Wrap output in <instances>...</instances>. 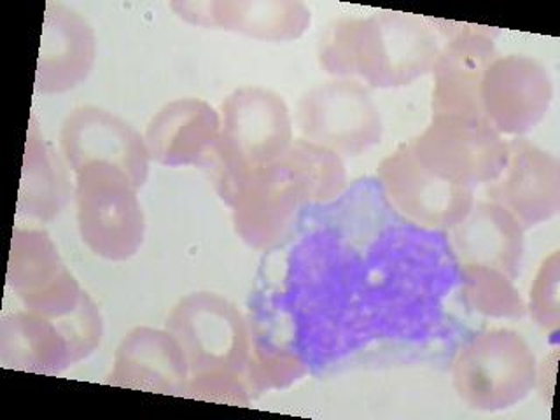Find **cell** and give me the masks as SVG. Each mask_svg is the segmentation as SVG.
<instances>
[{
	"label": "cell",
	"mask_w": 560,
	"mask_h": 420,
	"mask_svg": "<svg viewBox=\"0 0 560 420\" xmlns=\"http://www.w3.org/2000/svg\"><path fill=\"white\" fill-rule=\"evenodd\" d=\"M440 49L425 20L382 13L341 18L329 25L319 60L329 74L363 79L373 88H399L431 72Z\"/></svg>",
	"instance_id": "obj_1"
},
{
	"label": "cell",
	"mask_w": 560,
	"mask_h": 420,
	"mask_svg": "<svg viewBox=\"0 0 560 420\" xmlns=\"http://www.w3.org/2000/svg\"><path fill=\"white\" fill-rule=\"evenodd\" d=\"M221 131L212 154L215 188L232 206L245 180L277 162L293 142L284 98L261 86L238 88L219 107Z\"/></svg>",
	"instance_id": "obj_2"
},
{
	"label": "cell",
	"mask_w": 560,
	"mask_h": 420,
	"mask_svg": "<svg viewBox=\"0 0 560 420\" xmlns=\"http://www.w3.org/2000/svg\"><path fill=\"white\" fill-rule=\"evenodd\" d=\"M454 387L466 405L481 411L515 407L536 384V358L513 329H489L469 340L455 358Z\"/></svg>",
	"instance_id": "obj_3"
},
{
	"label": "cell",
	"mask_w": 560,
	"mask_h": 420,
	"mask_svg": "<svg viewBox=\"0 0 560 420\" xmlns=\"http://www.w3.org/2000/svg\"><path fill=\"white\" fill-rule=\"evenodd\" d=\"M137 189L127 174L107 163L75 172L79 233L96 256L125 261L139 250L145 221Z\"/></svg>",
	"instance_id": "obj_4"
},
{
	"label": "cell",
	"mask_w": 560,
	"mask_h": 420,
	"mask_svg": "<svg viewBox=\"0 0 560 420\" xmlns=\"http://www.w3.org/2000/svg\"><path fill=\"white\" fill-rule=\"evenodd\" d=\"M166 331L188 361L189 376L203 373L244 375L249 363V331L233 303L214 293H195L174 306Z\"/></svg>",
	"instance_id": "obj_5"
},
{
	"label": "cell",
	"mask_w": 560,
	"mask_h": 420,
	"mask_svg": "<svg viewBox=\"0 0 560 420\" xmlns=\"http://www.w3.org/2000/svg\"><path fill=\"white\" fill-rule=\"evenodd\" d=\"M101 335V315L90 298L60 319L20 312L2 324V358L18 370L57 375L93 352Z\"/></svg>",
	"instance_id": "obj_6"
},
{
	"label": "cell",
	"mask_w": 560,
	"mask_h": 420,
	"mask_svg": "<svg viewBox=\"0 0 560 420\" xmlns=\"http://www.w3.org/2000/svg\"><path fill=\"white\" fill-rule=\"evenodd\" d=\"M408 144L425 168L464 188L492 183L508 162V142L486 119L433 116Z\"/></svg>",
	"instance_id": "obj_7"
},
{
	"label": "cell",
	"mask_w": 560,
	"mask_h": 420,
	"mask_svg": "<svg viewBox=\"0 0 560 420\" xmlns=\"http://www.w3.org/2000/svg\"><path fill=\"white\" fill-rule=\"evenodd\" d=\"M296 125L303 139L338 156H358L381 144L384 133L381 113L355 79H335L303 93Z\"/></svg>",
	"instance_id": "obj_8"
},
{
	"label": "cell",
	"mask_w": 560,
	"mask_h": 420,
	"mask_svg": "<svg viewBox=\"0 0 560 420\" xmlns=\"http://www.w3.org/2000/svg\"><path fill=\"white\" fill-rule=\"evenodd\" d=\"M390 206L428 230H445L471 210L472 189L442 179L417 160L410 144L399 145L376 171Z\"/></svg>",
	"instance_id": "obj_9"
},
{
	"label": "cell",
	"mask_w": 560,
	"mask_h": 420,
	"mask_svg": "<svg viewBox=\"0 0 560 420\" xmlns=\"http://www.w3.org/2000/svg\"><path fill=\"white\" fill-rule=\"evenodd\" d=\"M483 119L501 136H522L548 113L553 84L547 69L530 57H498L481 81Z\"/></svg>",
	"instance_id": "obj_10"
},
{
	"label": "cell",
	"mask_w": 560,
	"mask_h": 420,
	"mask_svg": "<svg viewBox=\"0 0 560 420\" xmlns=\"http://www.w3.org/2000/svg\"><path fill=\"white\" fill-rule=\"evenodd\" d=\"M61 154L72 172L90 163L116 166L142 188L149 174L148 145L139 131L109 110L84 105L72 110L60 131Z\"/></svg>",
	"instance_id": "obj_11"
},
{
	"label": "cell",
	"mask_w": 560,
	"mask_h": 420,
	"mask_svg": "<svg viewBox=\"0 0 560 420\" xmlns=\"http://www.w3.org/2000/svg\"><path fill=\"white\" fill-rule=\"evenodd\" d=\"M8 284L22 298L26 311L60 319L88 300L58 256L48 233L20 230L13 233Z\"/></svg>",
	"instance_id": "obj_12"
},
{
	"label": "cell",
	"mask_w": 560,
	"mask_h": 420,
	"mask_svg": "<svg viewBox=\"0 0 560 420\" xmlns=\"http://www.w3.org/2000/svg\"><path fill=\"white\" fill-rule=\"evenodd\" d=\"M487 197L508 210L524 230L545 223L560 209V172L556 158L527 139L508 142V162Z\"/></svg>",
	"instance_id": "obj_13"
},
{
	"label": "cell",
	"mask_w": 560,
	"mask_h": 420,
	"mask_svg": "<svg viewBox=\"0 0 560 420\" xmlns=\"http://www.w3.org/2000/svg\"><path fill=\"white\" fill-rule=\"evenodd\" d=\"M305 201L302 183L277 160L254 172L236 192L230 206L236 233L254 249H267L284 238Z\"/></svg>",
	"instance_id": "obj_14"
},
{
	"label": "cell",
	"mask_w": 560,
	"mask_h": 420,
	"mask_svg": "<svg viewBox=\"0 0 560 420\" xmlns=\"http://www.w3.org/2000/svg\"><path fill=\"white\" fill-rule=\"evenodd\" d=\"M498 58L489 32L463 31L440 49L433 72V116L483 119L481 81Z\"/></svg>",
	"instance_id": "obj_15"
},
{
	"label": "cell",
	"mask_w": 560,
	"mask_h": 420,
	"mask_svg": "<svg viewBox=\"0 0 560 420\" xmlns=\"http://www.w3.org/2000/svg\"><path fill=\"white\" fill-rule=\"evenodd\" d=\"M221 131L219 110L200 98L163 105L145 128L149 156L165 166L210 162Z\"/></svg>",
	"instance_id": "obj_16"
},
{
	"label": "cell",
	"mask_w": 560,
	"mask_h": 420,
	"mask_svg": "<svg viewBox=\"0 0 560 420\" xmlns=\"http://www.w3.org/2000/svg\"><path fill=\"white\" fill-rule=\"evenodd\" d=\"M189 366L179 343L162 329L136 328L128 332L114 355L109 382L128 389L184 394Z\"/></svg>",
	"instance_id": "obj_17"
},
{
	"label": "cell",
	"mask_w": 560,
	"mask_h": 420,
	"mask_svg": "<svg viewBox=\"0 0 560 420\" xmlns=\"http://www.w3.org/2000/svg\"><path fill=\"white\" fill-rule=\"evenodd\" d=\"M95 61V34L84 18L49 4L44 18L35 90L63 93L83 83Z\"/></svg>",
	"instance_id": "obj_18"
},
{
	"label": "cell",
	"mask_w": 560,
	"mask_h": 420,
	"mask_svg": "<svg viewBox=\"0 0 560 420\" xmlns=\"http://www.w3.org/2000/svg\"><path fill=\"white\" fill-rule=\"evenodd\" d=\"M524 228L494 201L472 203L466 218L452 226V245L460 265L494 268L508 279L521 273Z\"/></svg>",
	"instance_id": "obj_19"
},
{
	"label": "cell",
	"mask_w": 560,
	"mask_h": 420,
	"mask_svg": "<svg viewBox=\"0 0 560 420\" xmlns=\"http://www.w3.org/2000/svg\"><path fill=\"white\" fill-rule=\"evenodd\" d=\"M172 9L192 25L261 40L298 39L311 25V11L302 2H175Z\"/></svg>",
	"instance_id": "obj_20"
},
{
	"label": "cell",
	"mask_w": 560,
	"mask_h": 420,
	"mask_svg": "<svg viewBox=\"0 0 560 420\" xmlns=\"http://www.w3.org/2000/svg\"><path fill=\"white\" fill-rule=\"evenodd\" d=\"M69 198L66 171L51 145L40 136L32 119L26 137L22 188L18 198V214L49 221L60 212Z\"/></svg>",
	"instance_id": "obj_21"
},
{
	"label": "cell",
	"mask_w": 560,
	"mask_h": 420,
	"mask_svg": "<svg viewBox=\"0 0 560 420\" xmlns=\"http://www.w3.org/2000/svg\"><path fill=\"white\" fill-rule=\"evenodd\" d=\"M279 162L302 183L308 201L332 200L346 188L347 172L341 156L323 145L293 140Z\"/></svg>",
	"instance_id": "obj_22"
},
{
	"label": "cell",
	"mask_w": 560,
	"mask_h": 420,
	"mask_svg": "<svg viewBox=\"0 0 560 420\" xmlns=\"http://www.w3.org/2000/svg\"><path fill=\"white\" fill-rule=\"evenodd\" d=\"M464 296L472 311L498 319H518L525 314L521 294L508 279L494 268L463 267Z\"/></svg>",
	"instance_id": "obj_23"
},
{
	"label": "cell",
	"mask_w": 560,
	"mask_h": 420,
	"mask_svg": "<svg viewBox=\"0 0 560 420\" xmlns=\"http://www.w3.org/2000/svg\"><path fill=\"white\" fill-rule=\"evenodd\" d=\"M559 253L548 256L530 288V317L547 331L559 328Z\"/></svg>",
	"instance_id": "obj_24"
},
{
	"label": "cell",
	"mask_w": 560,
	"mask_h": 420,
	"mask_svg": "<svg viewBox=\"0 0 560 420\" xmlns=\"http://www.w3.org/2000/svg\"><path fill=\"white\" fill-rule=\"evenodd\" d=\"M305 372L306 368L294 355L258 354L256 358L250 355L245 368V378L253 389H273L298 381Z\"/></svg>",
	"instance_id": "obj_25"
},
{
	"label": "cell",
	"mask_w": 560,
	"mask_h": 420,
	"mask_svg": "<svg viewBox=\"0 0 560 420\" xmlns=\"http://www.w3.org/2000/svg\"><path fill=\"white\" fill-rule=\"evenodd\" d=\"M241 378L242 375H232V373L192 375L189 376L186 393L191 398L247 407L249 398H247L244 381Z\"/></svg>",
	"instance_id": "obj_26"
}]
</instances>
